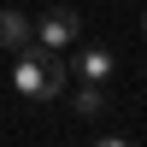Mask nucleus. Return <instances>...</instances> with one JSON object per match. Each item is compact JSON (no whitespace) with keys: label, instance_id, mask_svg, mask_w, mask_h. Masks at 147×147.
I'll list each match as a JSON object with an SVG mask.
<instances>
[{"label":"nucleus","instance_id":"nucleus-1","mask_svg":"<svg viewBox=\"0 0 147 147\" xmlns=\"http://www.w3.org/2000/svg\"><path fill=\"white\" fill-rule=\"evenodd\" d=\"M65 59H59V47H18V65H12V82H18V94H30V100H53L59 88H65Z\"/></svg>","mask_w":147,"mask_h":147},{"label":"nucleus","instance_id":"nucleus-2","mask_svg":"<svg viewBox=\"0 0 147 147\" xmlns=\"http://www.w3.org/2000/svg\"><path fill=\"white\" fill-rule=\"evenodd\" d=\"M77 35H82V18L71 6H53V12L35 18V41H41V47H71Z\"/></svg>","mask_w":147,"mask_h":147},{"label":"nucleus","instance_id":"nucleus-3","mask_svg":"<svg viewBox=\"0 0 147 147\" xmlns=\"http://www.w3.org/2000/svg\"><path fill=\"white\" fill-rule=\"evenodd\" d=\"M35 41V18H24L18 6H0V47L6 53H18V47Z\"/></svg>","mask_w":147,"mask_h":147},{"label":"nucleus","instance_id":"nucleus-4","mask_svg":"<svg viewBox=\"0 0 147 147\" xmlns=\"http://www.w3.org/2000/svg\"><path fill=\"white\" fill-rule=\"evenodd\" d=\"M112 65H118V59L106 53V47H82V53L71 59V71H77L82 82H106V77H112Z\"/></svg>","mask_w":147,"mask_h":147},{"label":"nucleus","instance_id":"nucleus-5","mask_svg":"<svg viewBox=\"0 0 147 147\" xmlns=\"http://www.w3.org/2000/svg\"><path fill=\"white\" fill-rule=\"evenodd\" d=\"M77 112H82V118H100V112H106V94H100V82H82V94H77Z\"/></svg>","mask_w":147,"mask_h":147},{"label":"nucleus","instance_id":"nucleus-6","mask_svg":"<svg viewBox=\"0 0 147 147\" xmlns=\"http://www.w3.org/2000/svg\"><path fill=\"white\" fill-rule=\"evenodd\" d=\"M94 147H129V141H118V136H106V141H94Z\"/></svg>","mask_w":147,"mask_h":147},{"label":"nucleus","instance_id":"nucleus-7","mask_svg":"<svg viewBox=\"0 0 147 147\" xmlns=\"http://www.w3.org/2000/svg\"><path fill=\"white\" fill-rule=\"evenodd\" d=\"M141 30H147V18H141Z\"/></svg>","mask_w":147,"mask_h":147}]
</instances>
